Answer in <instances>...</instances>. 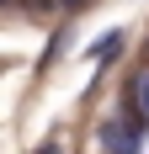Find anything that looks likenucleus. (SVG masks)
Returning a JSON list of instances; mask_svg holds the SVG:
<instances>
[{"instance_id":"f257e3e1","label":"nucleus","mask_w":149,"mask_h":154,"mask_svg":"<svg viewBox=\"0 0 149 154\" xmlns=\"http://www.w3.org/2000/svg\"><path fill=\"white\" fill-rule=\"evenodd\" d=\"M101 149L106 154H138V149H144V117L122 112V117L101 122Z\"/></svg>"},{"instance_id":"f03ea898","label":"nucleus","mask_w":149,"mask_h":154,"mask_svg":"<svg viewBox=\"0 0 149 154\" xmlns=\"http://www.w3.org/2000/svg\"><path fill=\"white\" fill-rule=\"evenodd\" d=\"M122 112H133V117H149V69L133 80V96H128V106H122Z\"/></svg>"},{"instance_id":"7ed1b4c3","label":"nucleus","mask_w":149,"mask_h":154,"mask_svg":"<svg viewBox=\"0 0 149 154\" xmlns=\"http://www.w3.org/2000/svg\"><path fill=\"white\" fill-rule=\"evenodd\" d=\"M117 48H122V32H106L90 53H96V64H112V59H117Z\"/></svg>"},{"instance_id":"20e7f679","label":"nucleus","mask_w":149,"mask_h":154,"mask_svg":"<svg viewBox=\"0 0 149 154\" xmlns=\"http://www.w3.org/2000/svg\"><path fill=\"white\" fill-rule=\"evenodd\" d=\"M37 154H59V143H43V149H37Z\"/></svg>"},{"instance_id":"39448f33","label":"nucleus","mask_w":149,"mask_h":154,"mask_svg":"<svg viewBox=\"0 0 149 154\" xmlns=\"http://www.w3.org/2000/svg\"><path fill=\"white\" fill-rule=\"evenodd\" d=\"M59 5H80V0H59Z\"/></svg>"}]
</instances>
